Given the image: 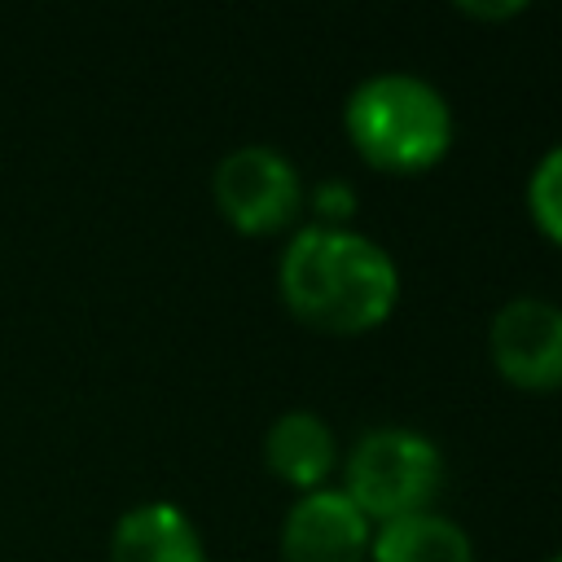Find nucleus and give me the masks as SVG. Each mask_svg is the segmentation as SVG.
Segmentation results:
<instances>
[{
	"label": "nucleus",
	"mask_w": 562,
	"mask_h": 562,
	"mask_svg": "<svg viewBox=\"0 0 562 562\" xmlns=\"http://www.w3.org/2000/svg\"><path fill=\"white\" fill-rule=\"evenodd\" d=\"M457 13H465V18H474V22H509V18L527 13V4H518V0H505V4H479V0H465V4H457Z\"/></svg>",
	"instance_id": "obj_12"
},
{
	"label": "nucleus",
	"mask_w": 562,
	"mask_h": 562,
	"mask_svg": "<svg viewBox=\"0 0 562 562\" xmlns=\"http://www.w3.org/2000/svg\"><path fill=\"white\" fill-rule=\"evenodd\" d=\"M277 294L316 334H369L400 303V268L373 237L347 224H307L277 259Z\"/></svg>",
	"instance_id": "obj_1"
},
{
	"label": "nucleus",
	"mask_w": 562,
	"mask_h": 562,
	"mask_svg": "<svg viewBox=\"0 0 562 562\" xmlns=\"http://www.w3.org/2000/svg\"><path fill=\"white\" fill-rule=\"evenodd\" d=\"M211 198L224 224L246 237H272L290 228L303 211V180L299 167L272 145H237L211 171Z\"/></svg>",
	"instance_id": "obj_4"
},
{
	"label": "nucleus",
	"mask_w": 562,
	"mask_h": 562,
	"mask_svg": "<svg viewBox=\"0 0 562 562\" xmlns=\"http://www.w3.org/2000/svg\"><path fill=\"white\" fill-rule=\"evenodd\" d=\"M544 562H562V553H553V558H544Z\"/></svg>",
	"instance_id": "obj_13"
},
{
	"label": "nucleus",
	"mask_w": 562,
	"mask_h": 562,
	"mask_svg": "<svg viewBox=\"0 0 562 562\" xmlns=\"http://www.w3.org/2000/svg\"><path fill=\"white\" fill-rule=\"evenodd\" d=\"M527 215L540 228V237L562 246V145H553L531 167V176H527Z\"/></svg>",
	"instance_id": "obj_10"
},
{
	"label": "nucleus",
	"mask_w": 562,
	"mask_h": 562,
	"mask_svg": "<svg viewBox=\"0 0 562 562\" xmlns=\"http://www.w3.org/2000/svg\"><path fill=\"white\" fill-rule=\"evenodd\" d=\"M263 465L281 483H290L299 492H316V487H325L329 470L338 465V439L321 413L285 408L263 430Z\"/></svg>",
	"instance_id": "obj_7"
},
{
	"label": "nucleus",
	"mask_w": 562,
	"mask_h": 562,
	"mask_svg": "<svg viewBox=\"0 0 562 562\" xmlns=\"http://www.w3.org/2000/svg\"><path fill=\"white\" fill-rule=\"evenodd\" d=\"M110 562H206L193 518L171 501H140L110 531Z\"/></svg>",
	"instance_id": "obj_8"
},
{
	"label": "nucleus",
	"mask_w": 562,
	"mask_h": 562,
	"mask_svg": "<svg viewBox=\"0 0 562 562\" xmlns=\"http://www.w3.org/2000/svg\"><path fill=\"white\" fill-rule=\"evenodd\" d=\"M373 522L342 487L299 492L281 518V562H364Z\"/></svg>",
	"instance_id": "obj_6"
},
{
	"label": "nucleus",
	"mask_w": 562,
	"mask_h": 562,
	"mask_svg": "<svg viewBox=\"0 0 562 562\" xmlns=\"http://www.w3.org/2000/svg\"><path fill=\"white\" fill-rule=\"evenodd\" d=\"M487 356L514 391H562V307L540 294L501 303L487 325Z\"/></svg>",
	"instance_id": "obj_5"
},
{
	"label": "nucleus",
	"mask_w": 562,
	"mask_h": 562,
	"mask_svg": "<svg viewBox=\"0 0 562 562\" xmlns=\"http://www.w3.org/2000/svg\"><path fill=\"white\" fill-rule=\"evenodd\" d=\"M342 132L373 171L422 176L452 149V110L430 79L378 70L347 92Z\"/></svg>",
	"instance_id": "obj_2"
},
{
	"label": "nucleus",
	"mask_w": 562,
	"mask_h": 562,
	"mask_svg": "<svg viewBox=\"0 0 562 562\" xmlns=\"http://www.w3.org/2000/svg\"><path fill=\"white\" fill-rule=\"evenodd\" d=\"M342 479L347 501L378 527L435 505L443 487V452L422 430L373 426L351 443Z\"/></svg>",
	"instance_id": "obj_3"
},
{
	"label": "nucleus",
	"mask_w": 562,
	"mask_h": 562,
	"mask_svg": "<svg viewBox=\"0 0 562 562\" xmlns=\"http://www.w3.org/2000/svg\"><path fill=\"white\" fill-rule=\"evenodd\" d=\"M312 206H316L321 224H342L356 211V189L347 180H321L312 193Z\"/></svg>",
	"instance_id": "obj_11"
},
{
	"label": "nucleus",
	"mask_w": 562,
	"mask_h": 562,
	"mask_svg": "<svg viewBox=\"0 0 562 562\" xmlns=\"http://www.w3.org/2000/svg\"><path fill=\"white\" fill-rule=\"evenodd\" d=\"M369 562H474V544L448 514L422 509L373 527Z\"/></svg>",
	"instance_id": "obj_9"
}]
</instances>
